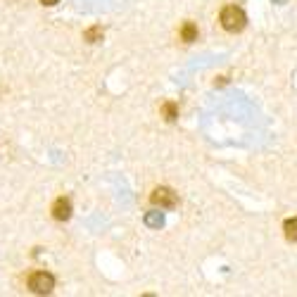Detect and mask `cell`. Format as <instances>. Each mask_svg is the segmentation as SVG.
Segmentation results:
<instances>
[{
  "mask_svg": "<svg viewBox=\"0 0 297 297\" xmlns=\"http://www.w3.org/2000/svg\"><path fill=\"white\" fill-rule=\"evenodd\" d=\"M181 38L186 41V43H193V41H197V26H195L193 22H186V24L181 26Z\"/></svg>",
  "mask_w": 297,
  "mask_h": 297,
  "instance_id": "cell-5",
  "label": "cell"
},
{
  "mask_svg": "<svg viewBox=\"0 0 297 297\" xmlns=\"http://www.w3.org/2000/svg\"><path fill=\"white\" fill-rule=\"evenodd\" d=\"M103 36H105L103 26H93V29L84 31V41H88V43H97V41H103Z\"/></svg>",
  "mask_w": 297,
  "mask_h": 297,
  "instance_id": "cell-8",
  "label": "cell"
},
{
  "mask_svg": "<svg viewBox=\"0 0 297 297\" xmlns=\"http://www.w3.org/2000/svg\"><path fill=\"white\" fill-rule=\"evenodd\" d=\"M273 3H278V5H283V3H288V0H273Z\"/></svg>",
  "mask_w": 297,
  "mask_h": 297,
  "instance_id": "cell-11",
  "label": "cell"
},
{
  "mask_svg": "<svg viewBox=\"0 0 297 297\" xmlns=\"http://www.w3.org/2000/svg\"><path fill=\"white\" fill-rule=\"evenodd\" d=\"M162 114H164L167 122H176V119H179V105L176 103H164L162 105Z\"/></svg>",
  "mask_w": 297,
  "mask_h": 297,
  "instance_id": "cell-7",
  "label": "cell"
},
{
  "mask_svg": "<svg viewBox=\"0 0 297 297\" xmlns=\"http://www.w3.org/2000/svg\"><path fill=\"white\" fill-rule=\"evenodd\" d=\"M145 226L148 228H162L164 226V214L162 212H148L145 214Z\"/></svg>",
  "mask_w": 297,
  "mask_h": 297,
  "instance_id": "cell-6",
  "label": "cell"
},
{
  "mask_svg": "<svg viewBox=\"0 0 297 297\" xmlns=\"http://www.w3.org/2000/svg\"><path fill=\"white\" fill-rule=\"evenodd\" d=\"M245 24H247V17L238 5H226L221 10V26L226 31H243Z\"/></svg>",
  "mask_w": 297,
  "mask_h": 297,
  "instance_id": "cell-1",
  "label": "cell"
},
{
  "mask_svg": "<svg viewBox=\"0 0 297 297\" xmlns=\"http://www.w3.org/2000/svg\"><path fill=\"white\" fill-rule=\"evenodd\" d=\"M150 200H152L155 207H160V209H174V207L179 205V197H176V193L171 188H155L152 195H150Z\"/></svg>",
  "mask_w": 297,
  "mask_h": 297,
  "instance_id": "cell-3",
  "label": "cell"
},
{
  "mask_svg": "<svg viewBox=\"0 0 297 297\" xmlns=\"http://www.w3.org/2000/svg\"><path fill=\"white\" fill-rule=\"evenodd\" d=\"M283 231H285V238L288 240H297V216H292V219L285 221Z\"/></svg>",
  "mask_w": 297,
  "mask_h": 297,
  "instance_id": "cell-9",
  "label": "cell"
},
{
  "mask_svg": "<svg viewBox=\"0 0 297 297\" xmlns=\"http://www.w3.org/2000/svg\"><path fill=\"white\" fill-rule=\"evenodd\" d=\"M41 3H43V5H48V7H52V5H57L60 0H41Z\"/></svg>",
  "mask_w": 297,
  "mask_h": 297,
  "instance_id": "cell-10",
  "label": "cell"
},
{
  "mask_svg": "<svg viewBox=\"0 0 297 297\" xmlns=\"http://www.w3.org/2000/svg\"><path fill=\"white\" fill-rule=\"evenodd\" d=\"M52 216L57 221H67L71 216V202L67 197H57L55 205H52Z\"/></svg>",
  "mask_w": 297,
  "mask_h": 297,
  "instance_id": "cell-4",
  "label": "cell"
},
{
  "mask_svg": "<svg viewBox=\"0 0 297 297\" xmlns=\"http://www.w3.org/2000/svg\"><path fill=\"white\" fill-rule=\"evenodd\" d=\"M29 288H31V292H36V295H48V292H52V288H55V278L46 271H36L29 278Z\"/></svg>",
  "mask_w": 297,
  "mask_h": 297,
  "instance_id": "cell-2",
  "label": "cell"
}]
</instances>
